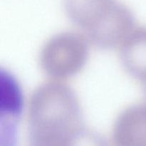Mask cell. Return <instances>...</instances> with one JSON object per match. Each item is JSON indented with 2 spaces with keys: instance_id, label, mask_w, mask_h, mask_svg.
Wrapping results in <instances>:
<instances>
[{
  "instance_id": "obj_5",
  "label": "cell",
  "mask_w": 146,
  "mask_h": 146,
  "mask_svg": "<svg viewBox=\"0 0 146 146\" xmlns=\"http://www.w3.org/2000/svg\"><path fill=\"white\" fill-rule=\"evenodd\" d=\"M24 109V96L12 74L0 70V125L18 127Z\"/></svg>"
},
{
  "instance_id": "obj_3",
  "label": "cell",
  "mask_w": 146,
  "mask_h": 146,
  "mask_svg": "<svg viewBox=\"0 0 146 146\" xmlns=\"http://www.w3.org/2000/svg\"><path fill=\"white\" fill-rule=\"evenodd\" d=\"M113 137L116 146H146V102L121 113L114 124Z\"/></svg>"
},
{
  "instance_id": "obj_8",
  "label": "cell",
  "mask_w": 146,
  "mask_h": 146,
  "mask_svg": "<svg viewBox=\"0 0 146 146\" xmlns=\"http://www.w3.org/2000/svg\"><path fill=\"white\" fill-rule=\"evenodd\" d=\"M143 87H144V91H145V94L146 96V78L144 81H143Z\"/></svg>"
},
{
  "instance_id": "obj_1",
  "label": "cell",
  "mask_w": 146,
  "mask_h": 146,
  "mask_svg": "<svg viewBox=\"0 0 146 146\" xmlns=\"http://www.w3.org/2000/svg\"><path fill=\"white\" fill-rule=\"evenodd\" d=\"M79 101L74 90L61 80L51 79L38 87L28 108L31 146H60L81 127Z\"/></svg>"
},
{
  "instance_id": "obj_4",
  "label": "cell",
  "mask_w": 146,
  "mask_h": 146,
  "mask_svg": "<svg viewBox=\"0 0 146 146\" xmlns=\"http://www.w3.org/2000/svg\"><path fill=\"white\" fill-rule=\"evenodd\" d=\"M119 3L118 0H65V7L71 21L86 36L98 27Z\"/></svg>"
},
{
  "instance_id": "obj_7",
  "label": "cell",
  "mask_w": 146,
  "mask_h": 146,
  "mask_svg": "<svg viewBox=\"0 0 146 146\" xmlns=\"http://www.w3.org/2000/svg\"><path fill=\"white\" fill-rule=\"evenodd\" d=\"M60 146H108L105 140L91 130L80 127L70 134Z\"/></svg>"
},
{
  "instance_id": "obj_2",
  "label": "cell",
  "mask_w": 146,
  "mask_h": 146,
  "mask_svg": "<svg viewBox=\"0 0 146 146\" xmlns=\"http://www.w3.org/2000/svg\"><path fill=\"white\" fill-rule=\"evenodd\" d=\"M89 40L84 34L66 31L46 42L40 53V65L51 79L64 81L84 68L89 55Z\"/></svg>"
},
{
  "instance_id": "obj_6",
  "label": "cell",
  "mask_w": 146,
  "mask_h": 146,
  "mask_svg": "<svg viewBox=\"0 0 146 146\" xmlns=\"http://www.w3.org/2000/svg\"><path fill=\"white\" fill-rule=\"evenodd\" d=\"M120 48L125 70L132 76L144 81L146 78V27H135Z\"/></svg>"
}]
</instances>
